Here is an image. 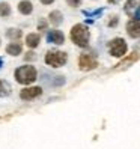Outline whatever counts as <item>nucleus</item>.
Here are the masks:
<instances>
[{"instance_id": "17", "label": "nucleus", "mask_w": 140, "mask_h": 149, "mask_svg": "<svg viewBox=\"0 0 140 149\" xmlns=\"http://www.w3.org/2000/svg\"><path fill=\"white\" fill-rule=\"evenodd\" d=\"M136 60H139V54L137 53H133V56H130V57H127L122 63H119L118 66H127L128 63H133V62H136Z\"/></svg>"}, {"instance_id": "9", "label": "nucleus", "mask_w": 140, "mask_h": 149, "mask_svg": "<svg viewBox=\"0 0 140 149\" xmlns=\"http://www.w3.org/2000/svg\"><path fill=\"white\" fill-rule=\"evenodd\" d=\"M47 41L51 44H56V45H62L65 42V35L60 30H50L47 33Z\"/></svg>"}, {"instance_id": "6", "label": "nucleus", "mask_w": 140, "mask_h": 149, "mask_svg": "<svg viewBox=\"0 0 140 149\" xmlns=\"http://www.w3.org/2000/svg\"><path fill=\"white\" fill-rule=\"evenodd\" d=\"M42 93V87L39 86H30V87H26L20 92V98L21 100H26V101H30V100H35Z\"/></svg>"}, {"instance_id": "1", "label": "nucleus", "mask_w": 140, "mask_h": 149, "mask_svg": "<svg viewBox=\"0 0 140 149\" xmlns=\"http://www.w3.org/2000/svg\"><path fill=\"white\" fill-rule=\"evenodd\" d=\"M71 41L78 47H87L91 41V32L84 24H75L71 29Z\"/></svg>"}, {"instance_id": "7", "label": "nucleus", "mask_w": 140, "mask_h": 149, "mask_svg": "<svg viewBox=\"0 0 140 149\" xmlns=\"http://www.w3.org/2000/svg\"><path fill=\"white\" fill-rule=\"evenodd\" d=\"M125 12L131 17L133 20H140V14H139V6H137V0H127L125 6H124Z\"/></svg>"}, {"instance_id": "2", "label": "nucleus", "mask_w": 140, "mask_h": 149, "mask_svg": "<svg viewBox=\"0 0 140 149\" xmlns=\"http://www.w3.org/2000/svg\"><path fill=\"white\" fill-rule=\"evenodd\" d=\"M15 80L20 84H32L38 78V71L36 68L32 65H24L15 69Z\"/></svg>"}, {"instance_id": "15", "label": "nucleus", "mask_w": 140, "mask_h": 149, "mask_svg": "<svg viewBox=\"0 0 140 149\" xmlns=\"http://www.w3.org/2000/svg\"><path fill=\"white\" fill-rule=\"evenodd\" d=\"M11 93V86L5 80H0V96H6Z\"/></svg>"}, {"instance_id": "20", "label": "nucleus", "mask_w": 140, "mask_h": 149, "mask_svg": "<svg viewBox=\"0 0 140 149\" xmlns=\"http://www.w3.org/2000/svg\"><path fill=\"white\" fill-rule=\"evenodd\" d=\"M35 59H36V54H35L33 51H29V53L24 54V60H26V62H29V60H35Z\"/></svg>"}, {"instance_id": "11", "label": "nucleus", "mask_w": 140, "mask_h": 149, "mask_svg": "<svg viewBox=\"0 0 140 149\" xmlns=\"http://www.w3.org/2000/svg\"><path fill=\"white\" fill-rule=\"evenodd\" d=\"M21 50H23L21 44H18V42H11L9 45L6 47V53L11 54V56H18V54H21Z\"/></svg>"}, {"instance_id": "14", "label": "nucleus", "mask_w": 140, "mask_h": 149, "mask_svg": "<svg viewBox=\"0 0 140 149\" xmlns=\"http://www.w3.org/2000/svg\"><path fill=\"white\" fill-rule=\"evenodd\" d=\"M9 15H11V6L6 2H2L0 3V17H2V18H6V17H9Z\"/></svg>"}, {"instance_id": "21", "label": "nucleus", "mask_w": 140, "mask_h": 149, "mask_svg": "<svg viewBox=\"0 0 140 149\" xmlns=\"http://www.w3.org/2000/svg\"><path fill=\"white\" fill-rule=\"evenodd\" d=\"M66 3L71 6V8H78L81 5V0H66Z\"/></svg>"}, {"instance_id": "25", "label": "nucleus", "mask_w": 140, "mask_h": 149, "mask_svg": "<svg viewBox=\"0 0 140 149\" xmlns=\"http://www.w3.org/2000/svg\"><path fill=\"white\" fill-rule=\"evenodd\" d=\"M2 63H3V62H2V59H0V68H2Z\"/></svg>"}, {"instance_id": "5", "label": "nucleus", "mask_w": 140, "mask_h": 149, "mask_svg": "<svg viewBox=\"0 0 140 149\" xmlns=\"http://www.w3.org/2000/svg\"><path fill=\"white\" fill-rule=\"evenodd\" d=\"M78 66H80L81 71H92L98 66V60L97 56L89 54V53H84L78 57Z\"/></svg>"}, {"instance_id": "23", "label": "nucleus", "mask_w": 140, "mask_h": 149, "mask_svg": "<svg viewBox=\"0 0 140 149\" xmlns=\"http://www.w3.org/2000/svg\"><path fill=\"white\" fill-rule=\"evenodd\" d=\"M53 2H54V0H41V3H42V5H51Z\"/></svg>"}, {"instance_id": "18", "label": "nucleus", "mask_w": 140, "mask_h": 149, "mask_svg": "<svg viewBox=\"0 0 140 149\" xmlns=\"http://www.w3.org/2000/svg\"><path fill=\"white\" fill-rule=\"evenodd\" d=\"M118 24H119V17H118V15L110 17V20H109V23H107L109 27H116Z\"/></svg>"}, {"instance_id": "12", "label": "nucleus", "mask_w": 140, "mask_h": 149, "mask_svg": "<svg viewBox=\"0 0 140 149\" xmlns=\"http://www.w3.org/2000/svg\"><path fill=\"white\" fill-rule=\"evenodd\" d=\"M18 11H20L23 15H29V14H32V11H33V5L29 2V0H23V2L18 3Z\"/></svg>"}, {"instance_id": "10", "label": "nucleus", "mask_w": 140, "mask_h": 149, "mask_svg": "<svg viewBox=\"0 0 140 149\" xmlns=\"http://www.w3.org/2000/svg\"><path fill=\"white\" fill-rule=\"evenodd\" d=\"M41 42V36L39 33H29L27 36H26V44H27V47L30 48H36Z\"/></svg>"}, {"instance_id": "3", "label": "nucleus", "mask_w": 140, "mask_h": 149, "mask_svg": "<svg viewBox=\"0 0 140 149\" xmlns=\"http://www.w3.org/2000/svg\"><path fill=\"white\" fill-rule=\"evenodd\" d=\"M128 51V45L124 38H113L109 42V53L113 57H124Z\"/></svg>"}, {"instance_id": "24", "label": "nucleus", "mask_w": 140, "mask_h": 149, "mask_svg": "<svg viewBox=\"0 0 140 149\" xmlns=\"http://www.w3.org/2000/svg\"><path fill=\"white\" fill-rule=\"evenodd\" d=\"M107 2H109V3H111V5H118V3L120 2V0H107Z\"/></svg>"}, {"instance_id": "16", "label": "nucleus", "mask_w": 140, "mask_h": 149, "mask_svg": "<svg viewBox=\"0 0 140 149\" xmlns=\"http://www.w3.org/2000/svg\"><path fill=\"white\" fill-rule=\"evenodd\" d=\"M21 35L23 33L18 29H9V30H6V36L9 38V39H20Z\"/></svg>"}, {"instance_id": "19", "label": "nucleus", "mask_w": 140, "mask_h": 149, "mask_svg": "<svg viewBox=\"0 0 140 149\" xmlns=\"http://www.w3.org/2000/svg\"><path fill=\"white\" fill-rule=\"evenodd\" d=\"M47 27H48V23H47V20H39V23H38V30H47Z\"/></svg>"}, {"instance_id": "8", "label": "nucleus", "mask_w": 140, "mask_h": 149, "mask_svg": "<svg viewBox=\"0 0 140 149\" xmlns=\"http://www.w3.org/2000/svg\"><path fill=\"white\" fill-rule=\"evenodd\" d=\"M127 33L130 38H140V20H130L127 23Z\"/></svg>"}, {"instance_id": "22", "label": "nucleus", "mask_w": 140, "mask_h": 149, "mask_svg": "<svg viewBox=\"0 0 140 149\" xmlns=\"http://www.w3.org/2000/svg\"><path fill=\"white\" fill-rule=\"evenodd\" d=\"M63 83H65V77H63V75L56 77V80H54V86H62Z\"/></svg>"}, {"instance_id": "13", "label": "nucleus", "mask_w": 140, "mask_h": 149, "mask_svg": "<svg viewBox=\"0 0 140 149\" xmlns=\"http://www.w3.org/2000/svg\"><path fill=\"white\" fill-rule=\"evenodd\" d=\"M48 18H50L48 21L53 26H59V24H62V21H63V15H62V12H59V11H53V12H50Z\"/></svg>"}, {"instance_id": "4", "label": "nucleus", "mask_w": 140, "mask_h": 149, "mask_svg": "<svg viewBox=\"0 0 140 149\" xmlns=\"http://www.w3.org/2000/svg\"><path fill=\"white\" fill-rule=\"evenodd\" d=\"M45 63L53 66V68H59V66H63L68 62V54L65 51H48L44 57Z\"/></svg>"}]
</instances>
